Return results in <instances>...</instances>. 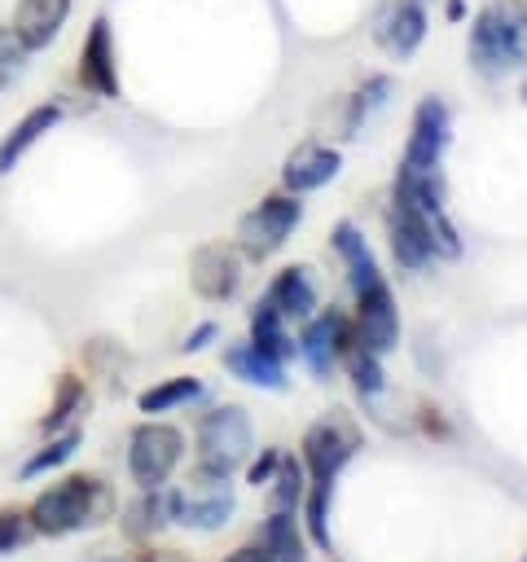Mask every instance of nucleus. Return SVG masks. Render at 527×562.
<instances>
[{"mask_svg":"<svg viewBox=\"0 0 527 562\" xmlns=\"http://www.w3.org/2000/svg\"><path fill=\"white\" fill-rule=\"evenodd\" d=\"M237 514V496H233V479H206V474H189V483L180 487L176 501V527L184 531H220L228 518Z\"/></svg>","mask_w":527,"mask_h":562,"instance_id":"10","label":"nucleus"},{"mask_svg":"<svg viewBox=\"0 0 527 562\" xmlns=\"http://www.w3.org/2000/svg\"><path fill=\"white\" fill-rule=\"evenodd\" d=\"M303 224V198L299 193H268V198H259L242 220H237V233H233V246H237V255L246 259V263H264V259H272L285 241H290V233Z\"/></svg>","mask_w":527,"mask_h":562,"instance_id":"6","label":"nucleus"},{"mask_svg":"<svg viewBox=\"0 0 527 562\" xmlns=\"http://www.w3.org/2000/svg\"><path fill=\"white\" fill-rule=\"evenodd\" d=\"M75 79L88 97L97 101H119L123 79H119V48H114V26L105 13H97L79 40V57H75Z\"/></svg>","mask_w":527,"mask_h":562,"instance_id":"8","label":"nucleus"},{"mask_svg":"<svg viewBox=\"0 0 527 562\" xmlns=\"http://www.w3.org/2000/svg\"><path fill=\"white\" fill-rule=\"evenodd\" d=\"M79 443H83V430H79V426L61 430V435H44V448H40V452H31V457L22 461L18 479H22V483H31V479H44V474L61 470V465L79 452Z\"/></svg>","mask_w":527,"mask_h":562,"instance_id":"28","label":"nucleus"},{"mask_svg":"<svg viewBox=\"0 0 527 562\" xmlns=\"http://www.w3.org/2000/svg\"><path fill=\"white\" fill-rule=\"evenodd\" d=\"M184 461V430L171 422H141L127 435V479L132 487L167 483Z\"/></svg>","mask_w":527,"mask_h":562,"instance_id":"7","label":"nucleus"},{"mask_svg":"<svg viewBox=\"0 0 527 562\" xmlns=\"http://www.w3.org/2000/svg\"><path fill=\"white\" fill-rule=\"evenodd\" d=\"M176 501H180V487H136V496L123 505L119 514V531L127 544H145L154 540L162 527H176Z\"/></svg>","mask_w":527,"mask_h":562,"instance_id":"14","label":"nucleus"},{"mask_svg":"<svg viewBox=\"0 0 527 562\" xmlns=\"http://www.w3.org/2000/svg\"><path fill=\"white\" fill-rule=\"evenodd\" d=\"M426 31H430V18H426L422 0H395V4L386 9L382 26H378V44H382L395 61H404V57H413V53L426 44Z\"/></svg>","mask_w":527,"mask_h":562,"instance_id":"20","label":"nucleus"},{"mask_svg":"<svg viewBox=\"0 0 527 562\" xmlns=\"http://www.w3.org/2000/svg\"><path fill=\"white\" fill-rule=\"evenodd\" d=\"M466 57L483 79H501V75L518 70L527 61V26H523V18L505 0L483 4L470 18V31H466Z\"/></svg>","mask_w":527,"mask_h":562,"instance_id":"5","label":"nucleus"},{"mask_svg":"<svg viewBox=\"0 0 527 562\" xmlns=\"http://www.w3.org/2000/svg\"><path fill=\"white\" fill-rule=\"evenodd\" d=\"M31 540H35V527H31L26 509L4 505V509H0V553H18V549H26Z\"/></svg>","mask_w":527,"mask_h":562,"instance_id":"31","label":"nucleus"},{"mask_svg":"<svg viewBox=\"0 0 527 562\" xmlns=\"http://www.w3.org/2000/svg\"><path fill=\"white\" fill-rule=\"evenodd\" d=\"M523 562H527V558H523Z\"/></svg>","mask_w":527,"mask_h":562,"instance_id":"40","label":"nucleus"},{"mask_svg":"<svg viewBox=\"0 0 527 562\" xmlns=\"http://www.w3.org/2000/svg\"><path fill=\"white\" fill-rule=\"evenodd\" d=\"M88 382L79 378V373H61L57 382H53V404H48V413L40 417V430L44 435H61V430H70L79 417H83V408H88Z\"/></svg>","mask_w":527,"mask_h":562,"instance_id":"26","label":"nucleus"},{"mask_svg":"<svg viewBox=\"0 0 527 562\" xmlns=\"http://www.w3.org/2000/svg\"><path fill=\"white\" fill-rule=\"evenodd\" d=\"M448 145H452V114H448V101L430 92V97H422L413 105V123H408V140H404L400 167L435 171V167H444Z\"/></svg>","mask_w":527,"mask_h":562,"instance_id":"9","label":"nucleus"},{"mask_svg":"<svg viewBox=\"0 0 527 562\" xmlns=\"http://www.w3.org/2000/svg\"><path fill=\"white\" fill-rule=\"evenodd\" d=\"M351 299H356V307H351L356 334H360L378 356H391V351L400 347V307H395L391 281L378 277V281H369L365 290H356Z\"/></svg>","mask_w":527,"mask_h":562,"instance_id":"13","label":"nucleus"},{"mask_svg":"<svg viewBox=\"0 0 527 562\" xmlns=\"http://www.w3.org/2000/svg\"><path fill=\"white\" fill-rule=\"evenodd\" d=\"M79 562H136V553H127V549H119V544H92Z\"/></svg>","mask_w":527,"mask_h":562,"instance_id":"35","label":"nucleus"},{"mask_svg":"<svg viewBox=\"0 0 527 562\" xmlns=\"http://www.w3.org/2000/svg\"><path fill=\"white\" fill-rule=\"evenodd\" d=\"M466 13H470V9H466V0H444V18H448V22H461Z\"/></svg>","mask_w":527,"mask_h":562,"instance_id":"37","label":"nucleus"},{"mask_svg":"<svg viewBox=\"0 0 527 562\" xmlns=\"http://www.w3.org/2000/svg\"><path fill=\"white\" fill-rule=\"evenodd\" d=\"M70 13H75V0H13L9 26L18 31V40H22L31 53H44V48H53V40L66 31Z\"/></svg>","mask_w":527,"mask_h":562,"instance_id":"16","label":"nucleus"},{"mask_svg":"<svg viewBox=\"0 0 527 562\" xmlns=\"http://www.w3.org/2000/svg\"><path fill=\"white\" fill-rule=\"evenodd\" d=\"M391 97V75H369L356 83V92L347 97V110H343V140H356V132L369 123V114H378Z\"/></svg>","mask_w":527,"mask_h":562,"instance_id":"27","label":"nucleus"},{"mask_svg":"<svg viewBox=\"0 0 527 562\" xmlns=\"http://www.w3.org/2000/svg\"><path fill=\"white\" fill-rule=\"evenodd\" d=\"M242 263L233 241H202L189 255V290L202 303H228L242 294Z\"/></svg>","mask_w":527,"mask_h":562,"instance_id":"11","label":"nucleus"},{"mask_svg":"<svg viewBox=\"0 0 527 562\" xmlns=\"http://www.w3.org/2000/svg\"><path fill=\"white\" fill-rule=\"evenodd\" d=\"M220 364H224V373H233L237 382L259 386V391H285V386H290V369H285L281 360L264 356L259 347H250L246 338H242V342H228V347L220 351Z\"/></svg>","mask_w":527,"mask_h":562,"instance_id":"21","label":"nucleus"},{"mask_svg":"<svg viewBox=\"0 0 527 562\" xmlns=\"http://www.w3.org/2000/svg\"><path fill=\"white\" fill-rule=\"evenodd\" d=\"M255 544L268 562H307V531L294 509H268V518L255 531Z\"/></svg>","mask_w":527,"mask_h":562,"instance_id":"22","label":"nucleus"},{"mask_svg":"<svg viewBox=\"0 0 527 562\" xmlns=\"http://www.w3.org/2000/svg\"><path fill=\"white\" fill-rule=\"evenodd\" d=\"M119 514V496L101 474H66L57 483H48L44 492H35V501L26 505V518L35 527V536L44 540H66L75 531H92L101 522H110Z\"/></svg>","mask_w":527,"mask_h":562,"instance_id":"3","label":"nucleus"},{"mask_svg":"<svg viewBox=\"0 0 527 562\" xmlns=\"http://www.w3.org/2000/svg\"><path fill=\"white\" fill-rule=\"evenodd\" d=\"M224 562H268V558H264V553H259V544L250 540V544H242V549H233V553H228Z\"/></svg>","mask_w":527,"mask_h":562,"instance_id":"36","label":"nucleus"},{"mask_svg":"<svg viewBox=\"0 0 527 562\" xmlns=\"http://www.w3.org/2000/svg\"><path fill=\"white\" fill-rule=\"evenodd\" d=\"M83 364H88V373H105L110 364H127V351L114 338H88L83 342Z\"/></svg>","mask_w":527,"mask_h":562,"instance_id":"32","label":"nucleus"},{"mask_svg":"<svg viewBox=\"0 0 527 562\" xmlns=\"http://www.w3.org/2000/svg\"><path fill=\"white\" fill-rule=\"evenodd\" d=\"M246 342H250V347H259L264 356L281 360V364H290V360L299 356V342H294V329H290V321H285L277 307H268L264 299H255V307H250Z\"/></svg>","mask_w":527,"mask_h":562,"instance_id":"24","label":"nucleus"},{"mask_svg":"<svg viewBox=\"0 0 527 562\" xmlns=\"http://www.w3.org/2000/svg\"><path fill=\"white\" fill-rule=\"evenodd\" d=\"M329 250L338 255V263H343V277H347V285H351V294H356V290H365L369 281H378V277H382L378 255H373L369 237L360 233V224L338 220V224L329 228Z\"/></svg>","mask_w":527,"mask_h":562,"instance_id":"19","label":"nucleus"},{"mask_svg":"<svg viewBox=\"0 0 527 562\" xmlns=\"http://www.w3.org/2000/svg\"><path fill=\"white\" fill-rule=\"evenodd\" d=\"M523 101H527V83H523Z\"/></svg>","mask_w":527,"mask_h":562,"instance_id":"38","label":"nucleus"},{"mask_svg":"<svg viewBox=\"0 0 527 562\" xmlns=\"http://www.w3.org/2000/svg\"><path fill=\"white\" fill-rule=\"evenodd\" d=\"M277 465H281V448H264V452H250V461L242 465V474H246L250 487H264L277 474Z\"/></svg>","mask_w":527,"mask_h":562,"instance_id":"33","label":"nucleus"},{"mask_svg":"<svg viewBox=\"0 0 527 562\" xmlns=\"http://www.w3.org/2000/svg\"><path fill=\"white\" fill-rule=\"evenodd\" d=\"M523 26H527V9H523Z\"/></svg>","mask_w":527,"mask_h":562,"instance_id":"39","label":"nucleus"},{"mask_svg":"<svg viewBox=\"0 0 527 562\" xmlns=\"http://www.w3.org/2000/svg\"><path fill=\"white\" fill-rule=\"evenodd\" d=\"M215 338H220V325H215V321H198V325H193V329L180 338V351H184V356H193V351H206Z\"/></svg>","mask_w":527,"mask_h":562,"instance_id":"34","label":"nucleus"},{"mask_svg":"<svg viewBox=\"0 0 527 562\" xmlns=\"http://www.w3.org/2000/svg\"><path fill=\"white\" fill-rule=\"evenodd\" d=\"M338 369H347V378H351V386H356V395H360L365 404L378 400V395L386 391V364H382V356L356 334V325H351V334L343 338Z\"/></svg>","mask_w":527,"mask_h":562,"instance_id":"23","label":"nucleus"},{"mask_svg":"<svg viewBox=\"0 0 527 562\" xmlns=\"http://www.w3.org/2000/svg\"><path fill=\"white\" fill-rule=\"evenodd\" d=\"M343 171V149L338 145H321V140H303L285 154L281 162V189L285 193H316L325 189L329 180H338Z\"/></svg>","mask_w":527,"mask_h":562,"instance_id":"15","label":"nucleus"},{"mask_svg":"<svg viewBox=\"0 0 527 562\" xmlns=\"http://www.w3.org/2000/svg\"><path fill=\"white\" fill-rule=\"evenodd\" d=\"M264 487L272 492V509H294V514H299L303 492H307V470H303V461H299L294 452H281V465H277V474H272Z\"/></svg>","mask_w":527,"mask_h":562,"instance_id":"29","label":"nucleus"},{"mask_svg":"<svg viewBox=\"0 0 527 562\" xmlns=\"http://www.w3.org/2000/svg\"><path fill=\"white\" fill-rule=\"evenodd\" d=\"M365 435L347 413H325L321 422L307 426L299 461L307 470V492H303V531L321 553H334V536H329V505H334V483L347 470V461L360 452Z\"/></svg>","mask_w":527,"mask_h":562,"instance_id":"2","label":"nucleus"},{"mask_svg":"<svg viewBox=\"0 0 527 562\" xmlns=\"http://www.w3.org/2000/svg\"><path fill=\"white\" fill-rule=\"evenodd\" d=\"M202 395H206V382H202V378L176 373V378H162V382L145 386V391L136 395V408H141L145 417H162V413H176V408L198 404Z\"/></svg>","mask_w":527,"mask_h":562,"instance_id":"25","label":"nucleus"},{"mask_svg":"<svg viewBox=\"0 0 527 562\" xmlns=\"http://www.w3.org/2000/svg\"><path fill=\"white\" fill-rule=\"evenodd\" d=\"M382 220H386V241H391L395 268L422 272L435 259H461V233L448 215V189H444L439 167L435 171L400 167L391 180Z\"/></svg>","mask_w":527,"mask_h":562,"instance_id":"1","label":"nucleus"},{"mask_svg":"<svg viewBox=\"0 0 527 562\" xmlns=\"http://www.w3.org/2000/svg\"><path fill=\"white\" fill-rule=\"evenodd\" d=\"M61 119H66L61 101H40V105H31V110L0 136V176H13L18 162H22L44 136H53V127H57Z\"/></svg>","mask_w":527,"mask_h":562,"instance_id":"17","label":"nucleus"},{"mask_svg":"<svg viewBox=\"0 0 527 562\" xmlns=\"http://www.w3.org/2000/svg\"><path fill=\"white\" fill-rule=\"evenodd\" d=\"M26 61H31V48L18 40V31L4 22L0 26V88H13L22 75H26Z\"/></svg>","mask_w":527,"mask_h":562,"instance_id":"30","label":"nucleus"},{"mask_svg":"<svg viewBox=\"0 0 527 562\" xmlns=\"http://www.w3.org/2000/svg\"><path fill=\"white\" fill-rule=\"evenodd\" d=\"M268 307H277L290 325H303L316 307H321V294H316V281H312V272L303 268V263H285L272 281H268V290L259 294Z\"/></svg>","mask_w":527,"mask_h":562,"instance_id":"18","label":"nucleus"},{"mask_svg":"<svg viewBox=\"0 0 527 562\" xmlns=\"http://www.w3.org/2000/svg\"><path fill=\"white\" fill-rule=\"evenodd\" d=\"M347 334H351V316L343 307H325V312L316 307L299 325V334H294V342H299V356L294 360H303V369L325 382L338 369V351H343V338Z\"/></svg>","mask_w":527,"mask_h":562,"instance_id":"12","label":"nucleus"},{"mask_svg":"<svg viewBox=\"0 0 527 562\" xmlns=\"http://www.w3.org/2000/svg\"><path fill=\"white\" fill-rule=\"evenodd\" d=\"M255 452V426L242 404H215L193 426V474L233 479Z\"/></svg>","mask_w":527,"mask_h":562,"instance_id":"4","label":"nucleus"}]
</instances>
